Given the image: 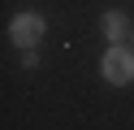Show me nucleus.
Segmentation results:
<instances>
[{
  "instance_id": "1",
  "label": "nucleus",
  "mask_w": 134,
  "mask_h": 130,
  "mask_svg": "<svg viewBox=\"0 0 134 130\" xmlns=\"http://www.w3.org/2000/svg\"><path fill=\"white\" fill-rule=\"evenodd\" d=\"M99 69H104V78H108V82H117V87L134 82V52L117 43V48L104 52V65H99Z\"/></svg>"
},
{
  "instance_id": "2",
  "label": "nucleus",
  "mask_w": 134,
  "mask_h": 130,
  "mask_svg": "<svg viewBox=\"0 0 134 130\" xmlns=\"http://www.w3.org/2000/svg\"><path fill=\"white\" fill-rule=\"evenodd\" d=\"M9 39L18 43V48H35V43L43 39V17L39 13H18L9 22Z\"/></svg>"
},
{
  "instance_id": "3",
  "label": "nucleus",
  "mask_w": 134,
  "mask_h": 130,
  "mask_svg": "<svg viewBox=\"0 0 134 130\" xmlns=\"http://www.w3.org/2000/svg\"><path fill=\"white\" fill-rule=\"evenodd\" d=\"M125 30H130V26H125V17H121V13H104V35H108L113 43H121V39H125Z\"/></svg>"
}]
</instances>
